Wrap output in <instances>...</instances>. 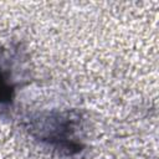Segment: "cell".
I'll use <instances>...</instances> for the list:
<instances>
[{
  "mask_svg": "<svg viewBox=\"0 0 159 159\" xmlns=\"http://www.w3.org/2000/svg\"><path fill=\"white\" fill-rule=\"evenodd\" d=\"M11 97V87L7 83L5 76L0 72V103L7 102Z\"/></svg>",
  "mask_w": 159,
  "mask_h": 159,
  "instance_id": "6da1fadb",
  "label": "cell"
}]
</instances>
